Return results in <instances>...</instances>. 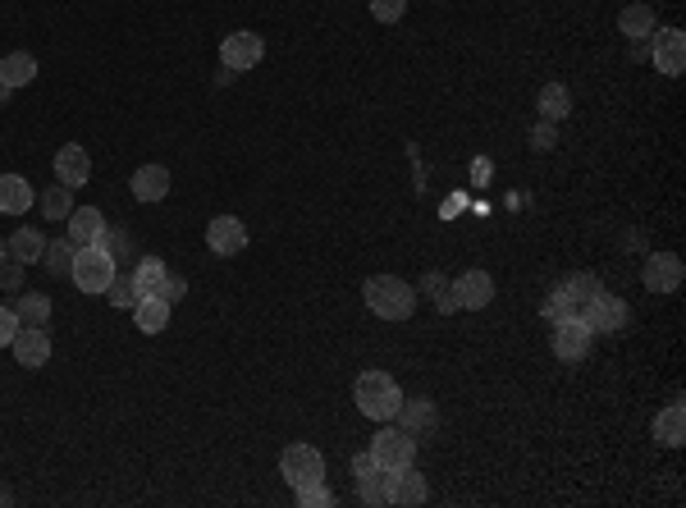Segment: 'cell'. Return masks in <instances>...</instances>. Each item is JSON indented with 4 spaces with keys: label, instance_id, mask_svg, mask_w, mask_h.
I'll list each match as a JSON object with an SVG mask.
<instances>
[{
    "label": "cell",
    "instance_id": "obj_34",
    "mask_svg": "<svg viewBox=\"0 0 686 508\" xmlns=\"http://www.w3.org/2000/svg\"><path fill=\"white\" fill-rule=\"evenodd\" d=\"M408 14V0H371V19L376 23H398Z\"/></svg>",
    "mask_w": 686,
    "mask_h": 508
},
{
    "label": "cell",
    "instance_id": "obj_20",
    "mask_svg": "<svg viewBox=\"0 0 686 508\" xmlns=\"http://www.w3.org/2000/svg\"><path fill=\"white\" fill-rule=\"evenodd\" d=\"M129 184H133L138 202H161V197L170 193V170H165V165H138Z\"/></svg>",
    "mask_w": 686,
    "mask_h": 508
},
{
    "label": "cell",
    "instance_id": "obj_24",
    "mask_svg": "<svg viewBox=\"0 0 686 508\" xmlns=\"http://www.w3.org/2000/svg\"><path fill=\"white\" fill-rule=\"evenodd\" d=\"M654 28H659V19H654V10L645 5V0H636V5H627V10L618 14V33L632 37V42H645Z\"/></svg>",
    "mask_w": 686,
    "mask_h": 508
},
{
    "label": "cell",
    "instance_id": "obj_4",
    "mask_svg": "<svg viewBox=\"0 0 686 508\" xmlns=\"http://www.w3.org/2000/svg\"><path fill=\"white\" fill-rule=\"evenodd\" d=\"M371 463L380 472H398V467L417 463V435H408L403 426H385L371 435Z\"/></svg>",
    "mask_w": 686,
    "mask_h": 508
},
{
    "label": "cell",
    "instance_id": "obj_38",
    "mask_svg": "<svg viewBox=\"0 0 686 508\" xmlns=\"http://www.w3.org/2000/svg\"><path fill=\"white\" fill-rule=\"evenodd\" d=\"M421 289H430V298H440V293H444V289H449V280H444V275H440V271H430V275H426V280H421Z\"/></svg>",
    "mask_w": 686,
    "mask_h": 508
},
{
    "label": "cell",
    "instance_id": "obj_8",
    "mask_svg": "<svg viewBox=\"0 0 686 508\" xmlns=\"http://www.w3.org/2000/svg\"><path fill=\"white\" fill-rule=\"evenodd\" d=\"M261 55H266V42H261L252 28H238V33H229L225 42H220V65L234 69V74H243V69H257Z\"/></svg>",
    "mask_w": 686,
    "mask_h": 508
},
{
    "label": "cell",
    "instance_id": "obj_25",
    "mask_svg": "<svg viewBox=\"0 0 686 508\" xmlns=\"http://www.w3.org/2000/svg\"><path fill=\"white\" fill-rule=\"evenodd\" d=\"M165 275H170V266H165L161 257H142L138 266H133V289H138V298H156V293L165 289Z\"/></svg>",
    "mask_w": 686,
    "mask_h": 508
},
{
    "label": "cell",
    "instance_id": "obj_37",
    "mask_svg": "<svg viewBox=\"0 0 686 508\" xmlns=\"http://www.w3.org/2000/svg\"><path fill=\"white\" fill-rule=\"evenodd\" d=\"M183 293H188V280H183V275H174V271H170V275H165V289H161V298H165V303L174 307V303H179V298H183Z\"/></svg>",
    "mask_w": 686,
    "mask_h": 508
},
{
    "label": "cell",
    "instance_id": "obj_3",
    "mask_svg": "<svg viewBox=\"0 0 686 508\" xmlns=\"http://www.w3.org/2000/svg\"><path fill=\"white\" fill-rule=\"evenodd\" d=\"M600 293H604L600 275H568L563 284H554V289H549L545 312L554 316V321H568V316H586V307L595 303Z\"/></svg>",
    "mask_w": 686,
    "mask_h": 508
},
{
    "label": "cell",
    "instance_id": "obj_6",
    "mask_svg": "<svg viewBox=\"0 0 686 508\" xmlns=\"http://www.w3.org/2000/svg\"><path fill=\"white\" fill-rule=\"evenodd\" d=\"M74 284L83 293H106L110 280H115V257L106 248H78L74 252Z\"/></svg>",
    "mask_w": 686,
    "mask_h": 508
},
{
    "label": "cell",
    "instance_id": "obj_1",
    "mask_svg": "<svg viewBox=\"0 0 686 508\" xmlns=\"http://www.w3.org/2000/svg\"><path fill=\"white\" fill-rule=\"evenodd\" d=\"M366 307L380 316V321H408L417 312V289H412L403 275H371L362 284Z\"/></svg>",
    "mask_w": 686,
    "mask_h": 508
},
{
    "label": "cell",
    "instance_id": "obj_27",
    "mask_svg": "<svg viewBox=\"0 0 686 508\" xmlns=\"http://www.w3.org/2000/svg\"><path fill=\"white\" fill-rule=\"evenodd\" d=\"M540 119H549V124H558V119H568L572 115V92L563 83H545L540 87Z\"/></svg>",
    "mask_w": 686,
    "mask_h": 508
},
{
    "label": "cell",
    "instance_id": "obj_13",
    "mask_svg": "<svg viewBox=\"0 0 686 508\" xmlns=\"http://www.w3.org/2000/svg\"><path fill=\"white\" fill-rule=\"evenodd\" d=\"M206 248H211L215 257H238V252L247 248V225L238 216H215L211 225H206Z\"/></svg>",
    "mask_w": 686,
    "mask_h": 508
},
{
    "label": "cell",
    "instance_id": "obj_29",
    "mask_svg": "<svg viewBox=\"0 0 686 508\" xmlns=\"http://www.w3.org/2000/svg\"><path fill=\"white\" fill-rule=\"evenodd\" d=\"M42 216L46 220H69V211H74V188H65V184H51L42 193Z\"/></svg>",
    "mask_w": 686,
    "mask_h": 508
},
{
    "label": "cell",
    "instance_id": "obj_23",
    "mask_svg": "<svg viewBox=\"0 0 686 508\" xmlns=\"http://www.w3.org/2000/svg\"><path fill=\"white\" fill-rule=\"evenodd\" d=\"M33 78H37V55H28V51H10L5 60H0V83L10 87V92L28 87Z\"/></svg>",
    "mask_w": 686,
    "mask_h": 508
},
{
    "label": "cell",
    "instance_id": "obj_33",
    "mask_svg": "<svg viewBox=\"0 0 686 508\" xmlns=\"http://www.w3.org/2000/svg\"><path fill=\"white\" fill-rule=\"evenodd\" d=\"M293 495H298L302 508H330L334 504V490L325 486V481H316V486H302V490H293Z\"/></svg>",
    "mask_w": 686,
    "mask_h": 508
},
{
    "label": "cell",
    "instance_id": "obj_7",
    "mask_svg": "<svg viewBox=\"0 0 686 508\" xmlns=\"http://www.w3.org/2000/svg\"><path fill=\"white\" fill-rule=\"evenodd\" d=\"M654 69L664 78H682L686 74V33L682 28H654L650 33V51Z\"/></svg>",
    "mask_w": 686,
    "mask_h": 508
},
{
    "label": "cell",
    "instance_id": "obj_28",
    "mask_svg": "<svg viewBox=\"0 0 686 508\" xmlns=\"http://www.w3.org/2000/svg\"><path fill=\"white\" fill-rule=\"evenodd\" d=\"M14 312H19L23 325H46V321H51V298H46V293L19 289V303H14Z\"/></svg>",
    "mask_w": 686,
    "mask_h": 508
},
{
    "label": "cell",
    "instance_id": "obj_12",
    "mask_svg": "<svg viewBox=\"0 0 686 508\" xmlns=\"http://www.w3.org/2000/svg\"><path fill=\"white\" fill-rule=\"evenodd\" d=\"M14 362L28 371L46 367L51 362V330L46 325H19V335H14Z\"/></svg>",
    "mask_w": 686,
    "mask_h": 508
},
{
    "label": "cell",
    "instance_id": "obj_17",
    "mask_svg": "<svg viewBox=\"0 0 686 508\" xmlns=\"http://www.w3.org/2000/svg\"><path fill=\"white\" fill-rule=\"evenodd\" d=\"M55 179L65 188H83L87 179H92V156H87V147H78V142L60 147V152H55Z\"/></svg>",
    "mask_w": 686,
    "mask_h": 508
},
{
    "label": "cell",
    "instance_id": "obj_30",
    "mask_svg": "<svg viewBox=\"0 0 686 508\" xmlns=\"http://www.w3.org/2000/svg\"><path fill=\"white\" fill-rule=\"evenodd\" d=\"M74 243H69V238H55V243H51V238H46V252H42V261H46V271H51V275H69V271H74Z\"/></svg>",
    "mask_w": 686,
    "mask_h": 508
},
{
    "label": "cell",
    "instance_id": "obj_31",
    "mask_svg": "<svg viewBox=\"0 0 686 508\" xmlns=\"http://www.w3.org/2000/svg\"><path fill=\"white\" fill-rule=\"evenodd\" d=\"M357 499L362 504H389V472H366V476H357Z\"/></svg>",
    "mask_w": 686,
    "mask_h": 508
},
{
    "label": "cell",
    "instance_id": "obj_5",
    "mask_svg": "<svg viewBox=\"0 0 686 508\" xmlns=\"http://www.w3.org/2000/svg\"><path fill=\"white\" fill-rule=\"evenodd\" d=\"M279 476H284L293 490L316 486V481H325V454L316 444H289V449L279 454Z\"/></svg>",
    "mask_w": 686,
    "mask_h": 508
},
{
    "label": "cell",
    "instance_id": "obj_16",
    "mask_svg": "<svg viewBox=\"0 0 686 508\" xmlns=\"http://www.w3.org/2000/svg\"><path fill=\"white\" fill-rule=\"evenodd\" d=\"M426 495H430V486H426V476L417 472V463L389 472V504L417 508V504H426Z\"/></svg>",
    "mask_w": 686,
    "mask_h": 508
},
{
    "label": "cell",
    "instance_id": "obj_11",
    "mask_svg": "<svg viewBox=\"0 0 686 508\" xmlns=\"http://www.w3.org/2000/svg\"><path fill=\"white\" fill-rule=\"evenodd\" d=\"M581 321H586L595 335H622V330H627V321H632V307L622 303L618 293H600V298L586 307V316H581Z\"/></svg>",
    "mask_w": 686,
    "mask_h": 508
},
{
    "label": "cell",
    "instance_id": "obj_21",
    "mask_svg": "<svg viewBox=\"0 0 686 508\" xmlns=\"http://www.w3.org/2000/svg\"><path fill=\"white\" fill-rule=\"evenodd\" d=\"M654 440L664 444V449H682L686 444V408H682V399L668 403V408L654 417Z\"/></svg>",
    "mask_w": 686,
    "mask_h": 508
},
{
    "label": "cell",
    "instance_id": "obj_39",
    "mask_svg": "<svg viewBox=\"0 0 686 508\" xmlns=\"http://www.w3.org/2000/svg\"><path fill=\"white\" fill-rule=\"evenodd\" d=\"M0 284H5V289H19V261H14V266L0 261Z\"/></svg>",
    "mask_w": 686,
    "mask_h": 508
},
{
    "label": "cell",
    "instance_id": "obj_36",
    "mask_svg": "<svg viewBox=\"0 0 686 508\" xmlns=\"http://www.w3.org/2000/svg\"><path fill=\"white\" fill-rule=\"evenodd\" d=\"M554 124H549V119H540L536 129H531V147H536V152H549V147H554Z\"/></svg>",
    "mask_w": 686,
    "mask_h": 508
},
{
    "label": "cell",
    "instance_id": "obj_41",
    "mask_svg": "<svg viewBox=\"0 0 686 508\" xmlns=\"http://www.w3.org/2000/svg\"><path fill=\"white\" fill-rule=\"evenodd\" d=\"M5 101H10V87H5V83H0V106H5Z\"/></svg>",
    "mask_w": 686,
    "mask_h": 508
},
{
    "label": "cell",
    "instance_id": "obj_32",
    "mask_svg": "<svg viewBox=\"0 0 686 508\" xmlns=\"http://www.w3.org/2000/svg\"><path fill=\"white\" fill-rule=\"evenodd\" d=\"M110 303H115V307H129V312H133V307H138V289H133V275H119L115 271V280H110Z\"/></svg>",
    "mask_w": 686,
    "mask_h": 508
},
{
    "label": "cell",
    "instance_id": "obj_10",
    "mask_svg": "<svg viewBox=\"0 0 686 508\" xmlns=\"http://www.w3.org/2000/svg\"><path fill=\"white\" fill-rule=\"evenodd\" d=\"M590 344H595V330H590L581 316L554 321V357H563V362H586Z\"/></svg>",
    "mask_w": 686,
    "mask_h": 508
},
{
    "label": "cell",
    "instance_id": "obj_9",
    "mask_svg": "<svg viewBox=\"0 0 686 508\" xmlns=\"http://www.w3.org/2000/svg\"><path fill=\"white\" fill-rule=\"evenodd\" d=\"M682 280H686L682 257H673V252H650V257H645L641 284L650 293H677V289H682Z\"/></svg>",
    "mask_w": 686,
    "mask_h": 508
},
{
    "label": "cell",
    "instance_id": "obj_26",
    "mask_svg": "<svg viewBox=\"0 0 686 508\" xmlns=\"http://www.w3.org/2000/svg\"><path fill=\"white\" fill-rule=\"evenodd\" d=\"M133 321H138L142 335H161L165 325H170V303H165L161 293H156V298H138V307H133Z\"/></svg>",
    "mask_w": 686,
    "mask_h": 508
},
{
    "label": "cell",
    "instance_id": "obj_42",
    "mask_svg": "<svg viewBox=\"0 0 686 508\" xmlns=\"http://www.w3.org/2000/svg\"><path fill=\"white\" fill-rule=\"evenodd\" d=\"M5 257H10V252H5V243H0V261H5Z\"/></svg>",
    "mask_w": 686,
    "mask_h": 508
},
{
    "label": "cell",
    "instance_id": "obj_2",
    "mask_svg": "<svg viewBox=\"0 0 686 508\" xmlns=\"http://www.w3.org/2000/svg\"><path fill=\"white\" fill-rule=\"evenodd\" d=\"M353 399L362 408V417L371 422H394L398 403H403V390H398V380L389 371H362L353 385Z\"/></svg>",
    "mask_w": 686,
    "mask_h": 508
},
{
    "label": "cell",
    "instance_id": "obj_18",
    "mask_svg": "<svg viewBox=\"0 0 686 508\" xmlns=\"http://www.w3.org/2000/svg\"><path fill=\"white\" fill-rule=\"evenodd\" d=\"M33 202H37V193L23 174H0V211H5V216H28Z\"/></svg>",
    "mask_w": 686,
    "mask_h": 508
},
{
    "label": "cell",
    "instance_id": "obj_22",
    "mask_svg": "<svg viewBox=\"0 0 686 508\" xmlns=\"http://www.w3.org/2000/svg\"><path fill=\"white\" fill-rule=\"evenodd\" d=\"M394 417H398V426H403L408 435L435 431V403H430V399H403Z\"/></svg>",
    "mask_w": 686,
    "mask_h": 508
},
{
    "label": "cell",
    "instance_id": "obj_19",
    "mask_svg": "<svg viewBox=\"0 0 686 508\" xmlns=\"http://www.w3.org/2000/svg\"><path fill=\"white\" fill-rule=\"evenodd\" d=\"M5 252H10V261H19V266H37L46 252V234L37 225H19L10 234V243H5Z\"/></svg>",
    "mask_w": 686,
    "mask_h": 508
},
{
    "label": "cell",
    "instance_id": "obj_35",
    "mask_svg": "<svg viewBox=\"0 0 686 508\" xmlns=\"http://www.w3.org/2000/svg\"><path fill=\"white\" fill-rule=\"evenodd\" d=\"M19 312L14 307H0V348H10L14 344V335H19Z\"/></svg>",
    "mask_w": 686,
    "mask_h": 508
},
{
    "label": "cell",
    "instance_id": "obj_14",
    "mask_svg": "<svg viewBox=\"0 0 686 508\" xmlns=\"http://www.w3.org/2000/svg\"><path fill=\"white\" fill-rule=\"evenodd\" d=\"M453 298H458V312H481V307L494 303V280L485 271H467L458 280H449Z\"/></svg>",
    "mask_w": 686,
    "mask_h": 508
},
{
    "label": "cell",
    "instance_id": "obj_40",
    "mask_svg": "<svg viewBox=\"0 0 686 508\" xmlns=\"http://www.w3.org/2000/svg\"><path fill=\"white\" fill-rule=\"evenodd\" d=\"M435 307H440L444 316H449V312H458V298H453V289H444L440 298H435Z\"/></svg>",
    "mask_w": 686,
    "mask_h": 508
},
{
    "label": "cell",
    "instance_id": "obj_15",
    "mask_svg": "<svg viewBox=\"0 0 686 508\" xmlns=\"http://www.w3.org/2000/svg\"><path fill=\"white\" fill-rule=\"evenodd\" d=\"M65 229H69V243L74 248H97L101 238H106V216H101L97 206H74L69 211V220H65Z\"/></svg>",
    "mask_w": 686,
    "mask_h": 508
}]
</instances>
